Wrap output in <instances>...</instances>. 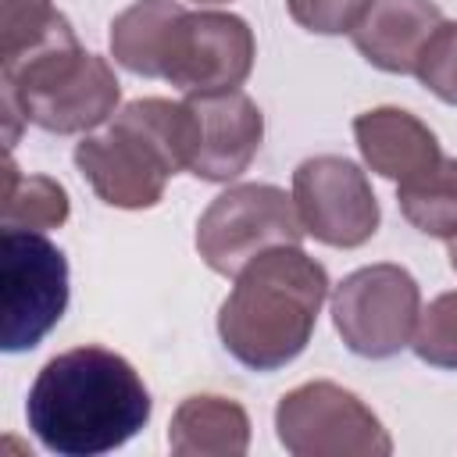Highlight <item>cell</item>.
I'll use <instances>...</instances> for the list:
<instances>
[{"instance_id":"obj_13","label":"cell","mask_w":457,"mask_h":457,"mask_svg":"<svg viewBox=\"0 0 457 457\" xmlns=\"http://www.w3.org/2000/svg\"><path fill=\"white\" fill-rule=\"evenodd\" d=\"M439 21L443 11L432 0H371L350 36L371 68L389 75H414V61Z\"/></svg>"},{"instance_id":"obj_8","label":"cell","mask_w":457,"mask_h":457,"mask_svg":"<svg viewBox=\"0 0 457 457\" xmlns=\"http://www.w3.org/2000/svg\"><path fill=\"white\" fill-rule=\"evenodd\" d=\"M257 43L250 25L228 11L179 7L157 57V79H168L186 96L239 89L253 71Z\"/></svg>"},{"instance_id":"obj_15","label":"cell","mask_w":457,"mask_h":457,"mask_svg":"<svg viewBox=\"0 0 457 457\" xmlns=\"http://www.w3.org/2000/svg\"><path fill=\"white\" fill-rule=\"evenodd\" d=\"M68 193L50 175H29L18 171L11 150L4 157V193H0V221L4 228H29L46 232L68 221Z\"/></svg>"},{"instance_id":"obj_9","label":"cell","mask_w":457,"mask_h":457,"mask_svg":"<svg viewBox=\"0 0 457 457\" xmlns=\"http://www.w3.org/2000/svg\"><path fill=\"white\" fill-rule=\"evenodd\" d=\"M421 314V293L407 268L368 264L350 271L332 293V325L346 350L368 361H386L411 346Z\"/></svg>"},{"instance_id":"obj_12","label":"cell","mask_w":457,"mask_h":457,"mask_svg":"<svg viewBox=\"0 0 457 457\" xmlns=\"http://www.w3.org/2000/svg\"><path fill=\"white\" fill-rule=\"evenodd\" d=\"M353 139L364 164L389 182H407L443 157L436 132L403 107H371L357 114Z\"/></svg>"},{"instance_id":"obj_7","label":"cell","mask_w":457,"mask_h":457,"mask_svg":"<svg viewBox=\"0 0 457 457\" xmlns=\"http://www.w3.org/2000/svg\"><path fill=\"white\" fill-rule=\"evenodd\" d=\"M278 443L293 457H389L393 439L378 414L336 382H303L275 407Z\"/></svg>"},{"instance_id":"obj_22","label":"cell","mask_w":457,"mask_h":457,"mask_svg":"<svg viewBox=\"0 0 457 457\" xmlns=\"http://www.w3.org/2000/svg\"><path fill=\"white\" fill-rule=\"evenodd\" d=\"M446 257H450V268L457 271V236L450 239V250H446Z\"/></svg>"},{"instance_id":"obj_23","label":"cell","mask_w":457,"mask_h":457,"mask_svg":"<svg viewBox=\"0 0 457 457\" xmlns=\"http://www.w3.org/2000/svg\"><path fill=\"white\" fill-rule=\"evenodd\" d=\"M196 4H228V0H196Z\"/></svg>"},{"instance_id":"obj_2","label":"cell","mask_w":457,"mask_h":457,"mask_svg":"<svg viewBox=\"0 0 457 457\" xmlns=\"http://www.w3.org/2000/svg\"><path fill=\"white\" fill-rule=\"evenodd\" d=\"M328 296L325 268L300 246H271L239 275L218 311L221 346L253 371L286 368L303 353Z\"/></svg>"},{"instance_id":"obj_11","label":"cell","mask_w":457,"mask_h":457,"mask_svg":"<svg viewBox=\"0 0 457 457\" xmlns=\"http://www.w3.org/2000/svg\"><path fill=\"white\" fill-rule=\"evenodd\" d=\"M193 111V161L189 175L204 182L239 179L261 150L264 114L243 89L186 96Z\"/></svg>"},{"instance_id":"obj_10","label":"cell","mask_w":457,"mask_h":457,"mask_svg":"<svg viewBox=\"0 0 457 457\" xmlns=\"http://www.w3.org/2000/svg\"><path fill=\"white\" fill-rule=\"evenodd\" d=\"M293 204L303 232L339 250L364 246L378 232L382 218L368 175L339 154H318L296 164Z\"/></svg>"},{"instance_id":"obj_5","label":"cell","mask_w":457,"mask_h":457,"mask_svg":"<svg viewBox=\"0 0 457 457\" xmlns=\"http://www.w3.org/2000/svg\"><path fill=\"white\" fill-rule=\"evenodd\" d=\"M68 307V257L43 232H0V346L21 353L43 343Z\"/></svg>"},{"instance_id":"obj_3","label":"cell","mask_w":457,"mask_h":457,"mask_svg":"<svg viewBox=\"0 0 457 457\" xmlns=\"http://www.w3.org/2000/svg\"><path fill=\"white\" fill-rule=\"evenodd\" d=\"M193 111L186 100L139 96L125 104L107 132L75 143V168L107 207L143 211L164 196L171 175L189 171Z\"/></svg>"},{"instance_id":"obj_1","label":"cell","mask_w":457,"mask_h":457,"mask_svg":"<svg viewBox=\"0 0 457 457\" xmlns=\"http://www.w3.org/2000/svg\"><path fill=\"white\" fill-rule=\"evenodd\" d=\"M150 411L154 400L139 371L107 346L50 357L25 400L32 436L61 457H100L125 446L150 421Z\"/></svg>"},{"instance_id":"obj_4","label":"cell","mask_w":457,"mask_h":457,"mask_svg":"<svg viewBox=\"0 0 457 457\" xmlns=\"http://www.w3.org/2000/svg\"><path fill=\"white\" fill-rule=\"evenodd\" d=\"M121 86L100 54H86L71 29L43 46L0 64V111L4 146L14 150L21 125L75 136L93 132L118 114Z\"/></svg>"},{"instance_id":"obj_19","label":"cell","mask_w":457,"mask_h":457,"mask_svg":"<svg viewBox=\"0 0 457 457\" xmlns=\"http://www.w3.org/2000/svg\"><path fill=\"white\" fill-rule=\"evenodd\" d=\"M411 346H414L418 361H425L432 368L457 371V293H439L418 314Z\"/></svg>"},{"instance_id":"obj_16","label":"cell","mask_w":457,"mask_h":457,"mask_svg":"<svg viewBox=\"0 0 457 457\" xmlns=\"http://www.w3.org/2000/svg\"><path fill=\"white\" fill-rule=\"evenodd\" d=\"M182 4L179 0H136L111 21V57L132 71L157 79V57L168 32V21L175 18Z\"/></svg>"},{"instance_id":"obj_21","label":"cell","mask_w":457,"mask_h":457,"mask_svg":"<svg viewBox=\"0 0 457 457\" xmlns=\"http://www.w3.org/2000/svg\"><path fill=\"white\" fill-rule=\"evenodd\" d=\"M368 7H371V0H286L289 18L300 29L318 32V36L353 32Z\"/></svg>"},{"instance_id":"obj_14","label":"cell","mask_w":457,"mask_h":457,"mask_svg":"<svg viewBox=\"0 0 457 457\" xmlns=\"http://www.w3.org/2000/svg\"><path fill=\"white\" fill-rule=\"evenodd\" d=\"M168 446L179 457H239L250 446V418L228 396H186L171 414Z\"/></svg>"},{"instance_id":"obj_6","label":"cell","mask_w":457,"mask_h":457,"mask_svg":"<svg viewBox=\"0 0 457 457\" xmlns=\"http://www.w3.org/2000/svg\"><path fill=\"white\" fill-rule=\"evenodd\" d=\"M303 221L293 193L268 182H239L207 204L196 221V253L218 275H239L271 246H300Z\"/></svg>"},{"instance_id":"obj_17","label":"cell","mask_w":457,"mask_h":457,"mask_svg":"<svg viewBox=\"0 0 457 457\" xmlns=\"http://www.w3.org/2000/svg\"><path fill=\"white\" fill-rule=\"evenodd\" d=\"M400 214L425 236H457V157H439L428 171L396 182Z\"/></svg>"},{"instance_id":"obj_18","label":"cell","mask_w":457,"mask_h":457,"mask_svg":"<svg viewBox=\"0 0 457 457\" xmlns=\"http://www.w3.org/2000/svg\"><path fill=\"white\" fill-rule=\"evenodd\" d=\"M71 29L54 0H0V64Z\"/></svg>"},{"instance_id":"obj_20","label":"cell","mask_w":457,"mask_h":457,"mask_svg":"<svg viewBox=\"0 0 457 457\" xmlns=\"http://www.w3.org/2000/svg\"><path fill=\"white\" fill-rule=\"evenodd\" d=\"M418 82L443 104L457 107V21H439L414 61Z\"/></svg>"}]
</instances>
